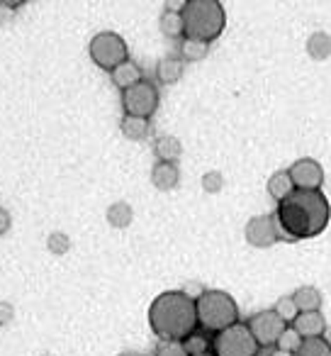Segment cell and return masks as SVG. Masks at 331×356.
<instances>
[{
	"mask_svg": "<svg viewBox=\"0 0 331 356\" xmlns=\"http://www.w3.org/2000/svg\"><path fill=\"white\" fill-rule=\"evenodd\" d=\"M275 227L285 242L319 237L331 220V205L321 191H295L287 200L278 203Z\"/></svg>",
	"mask_w": 331,
	"mask_h": 356,
	"instance_id": "obj_1",
	"label": "cell"
},
{
	"mask_svg": "<svg viewBox=\"0 0 331 356\" xmlns=\"http://www.w3.org/2000/svg\"><path fill=\"white\" fill-rule=\"evenodd\" d=\"M148 325L161 341H183L198 327L195 300L183 291H166L153 298L148 307Z\"/></svg>",
	"mask_w": 331,
	"mask_h": 356,
	"instance_id": "obj_2",
	"label": "cell"
},
{
	"mask_svg": "<svg viewBox=\"0 0 331 356\" xmlns=\"http://www.w3.org/2000/svg\"><path fill=\"white\" fill-rule=\"evenodd\" d=\"M185 40L212 44L227 27V13L219 0H185L183 6Z\"/></svg>",
	"mask_w": 331,
	"mask_h": 356,
	"instance_id": "obj_3",
	"label": "cell"
},
{
	"mask_svg": "<svg viewBox=\"0 0 331 356\" xmlns=\"http://www.w3.org/2000/svg\"><path fill=\"white\" fill-rule=\"evenodd\" d=\"M195 307H198V325L212 334H219L239 322L237 300L224 291H205L195 300Z\"/></svg>",
	"mask_w": 331,
	"mask_h": 356,
	"instance_id": "obj_4",
	"label": "cell"
},
{
	"mask_svg": "<svg viewBox=\"0 0 331 356\" xmlns=\"http://www.w3.org/2000/svg\"><path fill=\"white\" fill-rule=\"evenodd\" d=\"M88 54H90V61H93L98 69L108 71V74H112L119 64L129 61L127 42H124L122 37L112 30L98 32V35L90 40Z\"/></svg>",
	"mask_w": 331,
	"mask_h": 356,
	"instance_id": "obj_5",
	"label": "cell"
},
{
	"mask_svg": "<svg viewBox=\"0 0 331 356\" xmlns=\"http://www.w3.org/2000/svg\"><path fill=\"white\" fill-rule=\"evenodd\" d=\"M261 346L256 344L253 334L248 332L246 325L237 322V325L227 327L224 332L214 334L212 339V354L214 356H256Z\"/></svg>",
	"mask_w": 331,
	"mask_h": 356,
	"instance_id": "obj_6",
	"label": "cell"
},
{
	"mask_svg": "<svg viewBox=\"0 0 331 356\" xmlns=\"http://www.w3.org/2000/svg\"><path fill=\"white\" fill-rule=\"evenodd\" d=\"M158 90L151 81H139L132 88L122 90V110L124 115H132V118H144L148 120L158 110Z\"/></svg>",
	"mask_w": 331,
	"mask_h": 356,
	"instance_id": "obj_7",
	"label": "cell"
},
{
	"mask_svg": "<svg viewBox=\"0 0 331 356\" xmlns=\"http://www.w3.org/2000/svg\"><path fill=\"white\" fill-rule=\"evenodd\" d=\"M246 327L253 334V339H256L258 346H273V344H278L280 334L287 330V322L282 320L275 310H261V312H256V315L248 317Z\"/></svg>",
	"mask_w": 331,
	"mask_h": 356,
	"instance_id": "obj_8",
	"label": "cell"
},
{
	"mask_svg": "<svg viewBox=\"0 0 331 356\" xmlns=\"http://www.w3.org/2000/svg\"><path fill=\"white\" fill-rule=\"evenodd\" d=\"M287 173H290L297 191H321V186H324V168L316 159H297L287 168Z\"/></svg>",
	"mask_w": 331,
	"mask_h": 356,
	"instance_id": "obj_9",
	"label": "cell"
},
{
	"mask_svg": "<svg viewBox=\"0 0 331 356\" xmlns=\"http://www.w3.org/2000/svg\"><path fill=\"white\" fill-rule=\"evenodd\" d=\"M244 237H246V242L251 244V247L268 249L280 239V234H278L273 215H256V218L248 220L246 227H244Z\"/></svg>",
	"mask_w": 331,
	"mask_h": 356,
	"instance_id": "obj_10",
	"label": "cell"
},
{
	"mask_svg": "<svg viewBox=\"0 0 331 356\" xmlns=\"http://www.w3.org/2000/svg\"><path fill=\"white\" fill-rule=\"evenodd\" d=\"M295 332L302 339H314V337H324L326 334V320L321 312H300L292 322Z\"/></svg>",
	"mask_w": 331,
	"mask_h": 356,
	"instance_id": "obj_11",
	"label": "cell"
},
{
	"mask_svg": "<svg viewBox=\"0 0 331 356\" xmlns=\"http://www.w3.org/2000/svg\"><path fill=\"white\" fill-rule=\"evenodd\" d=\"M180 181V168L178 163L169 161H156L151 168V184L158 191H173Z\"/></svg>",
	"mask_w": 331,
	"mask_h": 356,
	"instance_id": "obj_12",
	"label": "cell"
},
{
	"mask_svg": "<svg viewBox=\"0 0 331 356\" xmlns=\"http://www.w3.org/2000/svg\"><path fill=\"white\" fill-rule=\"evenodd\" d=\"M266 188H268V195H271L275 203H282V200H287L297 191L287 171H275V173H273V176L268 178Z\"/></svg>",
	"mask_w": 331,
	"mask_h": 356,
	"instance_id": "obj_13",
	"label": "cell"
},
{
	"mask_svg": "<svg viewBox=\"0 0 331 356\" xmlns=\"http://www.w3.org/2000/svg\"><path fill=\"white\" fill-rule=\"evenodd\" d=\"M183 71H185V61L180 56H166V59L158 61L156 66V76L163 86H173L183 79Z\"/></svg>",
	"mask_w": 331,
	"mask_h": 356,
	"instance_id": "obj_14",
	"label": "cell"
},
{
	"mask_svg": "<svg viewBox=\"0 0 331 356\" xmlns=\"http://www.w3.org/2000/svg\"><path fill=\"white\" fill-rule=\"evenodd\" d=\"M153 154H156L158 161H169V163H178L180 154H183V144L178 137H171V134H163L153 142Z\"/></svg>",
	"mask_w": 331,
	"mask_h": 356,
	"instance_id": "obj_15",
	"label": "cell"
},
{
	"mask_svg": "<svg viewBox=\"0 0 331 356\" xmlns=\"http://www.w3.org/2000/svg\"><path fill=\"white\" fill-rule=\"evenodd\" d=\"M110 79H112V83L117 86L119 90H127L132 88L134 83H139L142 79V69H139L134 61H124V64H119L117 69L110 74Z\"/></svg>",
	"mask_w": 331,
	"mask_h": 356,
	"instance_id": "obj_16",
	"label": "cell"
},
{
	"mask_svg": "<svg viewBox=\"0 0 331 356\" xmlns=\"http://www.w3.org/2000/svg\"><path fill=\"white\" fill-rule=\"evenodd\" d=\"M292 300L300 312H321V293L314 286H300L292 293Z\"/></svg>",
	"mask_w": 331,
	"mask_h": 356,
	"instance_id": "obj_17",
	"label": "cell"
},
{
	"mask_svg": "<svg viewBox=\"0 0 331 356\" xmlns=\"http://www.w3.org/2000/svg\"><path fill=\"white\" fill-rule=\"evenodd\" d=\"M307 54H309V59L314 61H326L331 56V35L329 32H312L309 37H307Z\"/></svg>",
	"mask_w": 331,
	"mask_h": 356,
	"instance_id": "obj_18",
	"label": "cell"
},
{
	"mask_svg": "<svg viewBox=\"0 0 331 356\" xmlns=\"http://www.w3.org/2000/svg\"><path fill=\"white\" fill-rule=\"evenodd\" d=\"M108 225L110 227H114V229H127L129 225H132V220H134V210H132V205L127 203V200H117V203H112L108 208Z\"/></svg>",
	"mask_w": 331,
	"mask_h": 356,
	"instance_id": "obj_19",
	"label": "cell"
},
{
	"mask_svg": "<svg viewBox=\"0 0 331 356\" xmlns=\"http://www.w3.org/2000/svg\"><path fill=\"white\" fill-rule=\"evenodd\" d=\"M158 30L163 32V35L169 37V40H183L185 35V25H183V13H161V17H158Z\"/></svg>",
	"mask_w": 331,
	"mask_h": 356,
	"instance_id": "obj_20",
	"label": "cell"
},
{
	"mask_svg": "<svg viewBox=\"0 0 331 356\" xmlns=\"http://www.w3.org/2000/svg\"><path fill=\"white\" fill-rule=\"evenodd\" d=\"M119 129H122V134L127 139H132V142H144V139L148 137V120L144 118H132V115H124L122 122H119Z\"/></svg>",
	"mask_w": 331,
	"mask_h": 356,
	"instance_id": "obj_21",
	"label": "cell"
},
{
	"mask_svg": "<svg viewBox=\"0 0 331 356\" xmlns=\"http://www.w3.org/2000/svg\"><path fill=\"white\" fill-rule=\"evenodd\" d=\"M210 54V44L207 42H198V40H180V59L183 61H190V64H195V61H203L205 56Z\"/></svg>",
	"mask_w": 331,
	"mask_h": 356,
	"instance_id": "obj_22",
	"label": "cell"
},
{
	"mask_svg": "<svg viewBox=\"0 0 331 356\" xmlns=\"http://www.w3.org/2000/svg\"><path fill=\"white\" fill-rule=\"evenodd\" d=\"M295 356H331V344L326 337H314V339H302L300 349Z\"/></svg>",
	"mask_w": 331,
	"mask_h": 356,
	"instance_id": "obj_23",
	"label": "cell"
},
{
	"mask_svg": "<svg viewBox=\"0 0 331 356\" xmlns=\"http://www.w3.org/2000/svg\"><path fill=\"white\" fill-rule=\"evenodd\" d=\"M183 346H185V351H188V356H203V354H210L212 341L205 334H200V332H193V334L183 339Z\"/></svg>",
	"mask_w": 331,
	"mask_h": 356,
	"instance_id": "obj_24",
	"label": "cell"
},
{
	"mask_svg": "<svg viewBox=\"0 0 331 356\" xmlns=\"http://www.w3.org/2000/svg\"><path fill=\"white\" fill-rule=\"evenodd\" d=\"M46 247H49V252L54 254V257H64L71 249V237L66 232H51L49 237H46Z\"/></svg>",
	"mask_w": 331,
	"mask_h": 356,
	"instance_id": "obj_25",
	"label": "cell"
},
{
	"mask_svg": "<svg viewBox=\"0 0 331 356\" xmlns=\"http://www.w3.org/2000/svg\"><path fill=\"white\" fill-rule=\"evenodd\" d=\"M273 310H275L278 315H280L285 322H295V317L300 315V310H297V305H295V300H292V296L278 298V302H275V307H273Z\"/></svg>",
	"mask_w": 331,
	"mask_h": 356,
	"instance_id": "obj_26",
	"label": "cell"
},
{
	"mask_svg": "<svg viewBox=\"0 0 331 356\" xmlns=\"http://www.w3.org/2000/svg\"><path fill=\"white\" fill-rule=\"evenodd\" d=\"M300 344H302V337L295 332V327H287V330L280 334V339H278L275 346L280 351H290V354H295V351L300 349Z\"/></svg>",
	"mask_w": 331,
	"mask_h": 356,
	"instance_id": "obj_27",
	"label": "cell"
},
{
	"mask_svg": "<svg viewBox=\"0 0 331 356\" xmlns=\"http://www.w3.org/2000/svg\"><path fill=\"white\" fill-rule=\"evenodd\" d=\"M224 188V176L222 171H207L203 176V191L205 193H219Z\"/></svg>",
	"mask_w": 331,
	"mask_h": 356,
	"instance_id": "obj_28",
	"label": "cell"
},
{
	"mask_svg": "<svg viewBox=\"0 0 331 356\" xmlns=\"http://www.w3.org/2000/svg\"><path fill=\"white\" fill-rule=\"evenodd\" d=\"M153 356H188V351H185L183 341H161Z\"/></svg>",
	"mask_w": 331,
	"mask_h": 356,
	"instance_id": "obj_29",
	"label": "cell"
},
{
	"mask_svg": "<svg viewBox=\"0 0 331 356\" xmlns=\"http://www.w3.org/2000/svg\"><path fill=\"white\" fill-rule=\"evenodd\" d=\"M12 317H15V307L10 302H0V325H8Z\"/></svg>",
	"mask_w": 331,
	"mask_h": 356,
	"instance_id": "obj_30",
	"label": "cell"
},
{
	"mask_svg": "<svg viewBox=\"0 0 331 356\" xmlns=\"http://www.w3.org/2000/svg\"><path fill=\"white\" fill-rule=\"evenodd\" d=\"M10 227H12V218H10V213H8L6 208H0V237H3V234L10 232Z\"/></svg>",
	"mask_w": 331,
	"mask_h": 356,
	"instance_id": "obj_31",
	"label": "cell"
},
{
	"mask_svg": "<svg viewBox=\"0 0 331 356\" xmlns=\"http://www.w3.org/2000/svg\"><path fill=\"white\" fill-rule=\"evenodd\" d=\"M273 356H295V354H290V351H280V349H278V351H273Z\"/></svg>",
	"mask_w": 331,
	"mask_h": 356,
	"instance_id": "obj_32",
	"label": "cell"
},
{
	"mask_svg": "<svg viewBox=\"0 0 331 356\" xmlns=\"http://www.w3.org/2000/svg\"><path fill=\"white\" fill-rule=\"evenodd\" d=\"M119 356H142V354H137V351H122Z\"/></svg>",
	"mask_w": 331,
	"mask_h": 356,
	"instance_id": "obj_33",
	"label": "cell"
},
{
	"mask_svg": "<svg viewBox=\"0 0 331 356\" xmlns=\"http://www.w3.org/2000/svg\"><path fill=\"white\" fill-rule=\"evenodd\" d=\"M203 356H214V354H203Z\"/></svg>",
	"mask_w": 331,
	"mask_h": 356,
	"instance_id": "obj_34",
	"label": "cell"
},
{
	"mask_svg": "<svg viewBox=\"0 0 331 356\" xmlns=\"http://www.w3.org/2000/svg\"><path fill=\"white\" fill-rule=\"evenodd\" d=\"M0 327H3V325H0Z\"/></svg>",
	"mask_w": 331,
	"mask_h": 356,
	"instance_id": "obj_35",
	"label": "cell"
}]
</instances>
